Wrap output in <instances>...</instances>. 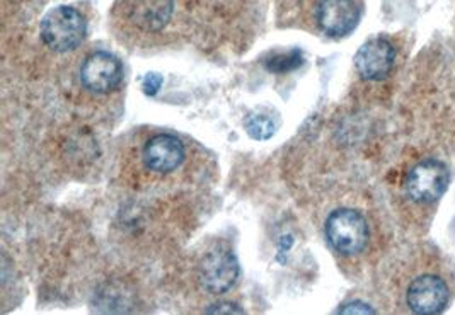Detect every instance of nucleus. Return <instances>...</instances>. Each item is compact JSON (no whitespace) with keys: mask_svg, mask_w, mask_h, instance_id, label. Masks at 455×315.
<instances>
[{"mask_svg":"<svg viewBox=\"0 0 455 315\" xmlns=\"http://www.w3.org/2000/svg\"><path fill=\"white\" fill-rule=\"evenodd\" d=\"M403 309L416 315L445 312L455 295V278L442 254L423 248L413 254L403 281Z\"/></svg>","mask_w":455,"mask_h":315,"instance_id":"f257e3e1","label":"nucleus"},{"mask_svg":"<svg viewBox=\"0 0 455 315\" xmlns=\"http://www.w3.org/2000/svg\"><path fill=\"white\" fill-rule=\"evenodd\" d=\"M451 185V170L434 157L421 159L408 170L403 191L406 200L423 210L432 211Z\"/></svg>","mask_w":455,"mask_h":315,"instance_id":"f03ea898","label":"nucleus"},{"mask_svg":"<svg viewBox=\"0 0 455 315\" xmlns=\"http://www.w3.org/2000/svg\"><path fill=\"white\" fill-rule=\"evenodd\" d=\"M371 225L362 211L339 209L326 220V239L332 249L341 256H358L369 248Z\"/></svg>","mask_w":455,"mask_h":315,"instance_id":"7ed1b4c3","label":"nucleus"},{"mask_svg":"<svg viewBox=\"0 0 455 315\" xmlns=\"http://www.w3.org/2000/svg\"><path fill=\"white\" fill-rule=\"evenodd\" d=\"M87 26L83 14L74 7L52 9L42 21V40L53 51L76 50L85 38Z\"/></svg>","mask_w":455,"mask_h":315,"instance_id":"20e7f679","label":"nucleus"},{"mask_svg":"<svg viewBox=\"0 0 455 315\" xmlns=\"http://www.w3.org/2000/svg\"><path fill=\"white\" fill-rule=\"evenodd\" d=\"M395 59V44L389 38L377 36L360 46L355 55V67L363 81L382 83L393 74Z\"/></svg>","mask_w":455,"mask_h":315,"instance_id":"39448f33","label":"nucleus"},{"mask_svg":"<svg viewBox=\"0 0 455 315\" xmlns=\"http://www.w3.org/2000/svg\"><path fill=\"white\" fill-rule=\"evenodd\" d=\"M124 81V68L122 63L106 53L98 51L91 55L81 68V83L85 89L96 94H108L115 91Z\"/></svg>","mask_w":455,"mask_h":315,"instance_id":"423d86ee","label":"nucleus"},{"mask_svg":"<svg viewBox=\"0 0 455 315\" xmlns=\"http://www.w3.org/2000/svg\"><path fill=\"white\" fill-rule=\"evenodd\" d=\"M315 18L324 35L345 38L358 26L360 7L355 0H321Z\"/></svg>","mask_w":455,"mask_h":315,"instance_id":"0eeeda50","label":"nucleus"},{"mask_svg":"<svg viewBox=\"0 0 455 315\" xmlns=\"http://www.w3.org/2000/svg\"><path fill=\"white\" fill-rule=\"evenodd\" d=\"M239 276V263L230 251L208 254L200 268V280L210 294H226Z\"/></svg>","mask_w":455,"mask_h":315,"instance_id":"6e6552de","label":"nucleus"},{"mask_svg":"<svg viewBox=\"0 0 455 315\" xmlns=\"http://www.w3.org/2000/svg\"><path fill=\"white\" fill-rule=\"evenodd\" d=\"M185 161V147L172 135H156L144 148V162L147 168L159 174L176 170Z\"/></svg>","mask_w":455,"mask_h":315,"instance_id":"1a4fd4ad","label":"nucleus"},{"mask_svg":"<svg viewBox=\"0 0 455 315\" xmlns=\"http://www.w3.org/2000/svg\"><path fill=\"white\" fill-rule=\"evenodd\" d=\"M172 7V0H128L126 16L137 29L157 33L171 21Z\"/></svg>","mask_w":455,"mask_h":315,"instance_id":"9d476101","label":"nucleus"},{"mask_svg":"<svg viewBox=\"0 0 455 315\" xmlns=\"http://www.w3.org/2000/svg\"><path fill=\"white\" fill-rule=\"evenodd\" d=\"M302 65V51L291 50L289 53H276L265 60V67L268 72L273 74H287Z\"/></svg>","mask_w":455,"mask_h":315,"instance_id":"9b49d317","label":"nucleus"},{"mask_svg":"<svg viewBox=\"0 0 455 315\" xmlns=\"http://www.w3.org/2000/svg\"><path fill=\"white\" fill-rule=\"evenodd\" d=\"M246 130H248L249 137L254 140H268L275 133V125L268 116L252 114L246 122Z\"/></svg>","mask_w":455,"mask_h":315,"instance_id":"f8f14e48","label":"nucleus"},{"mask_svg":"<svg viewBox=\"0 0 455 315\" xmlns=\"http://www.w3.org/2000/svg\"><path fill=\"white\" fill-rule=\"evenodd\" d=\"M339 314H375L371 305L363 303V302H352V303H347L343 305V309L338 311Z\"/></svg>","mask_w":455,"mask_h":315,"instance_id":"ddd939ff","label":"nucleus"},{"mask_svg":"<svg viewBox=\"0 0 455 315\" xmlns=\"http://www.w3.org/2000/svg\"><path fill=\"white\" fill-rule=\"evenodd\" d=\"M161 85H163V77H161L159 74H148V75H145L144 84H142L145 94H148V96L157 94V91L161 89Z\"/></svg>","mask_w":455,"mask_h":315,"instance_id":"4468645a","label":"nucleus"},{"mask_svg":"<svg viewBox=\"0 0 455 315\" xmlns=\"http://www.w3.org/2000/svg\"><path fill=\"white\" fill-rule=\"evenodd\" d=\"M207 314H244V311L239 309V305H235V303L222 302V303H217V305L210 307Z\"/></svg>","mask_w":455,"mask_h":315,"instance_id":"2eb2a0df","label":"nucleus"}]
</instances>
